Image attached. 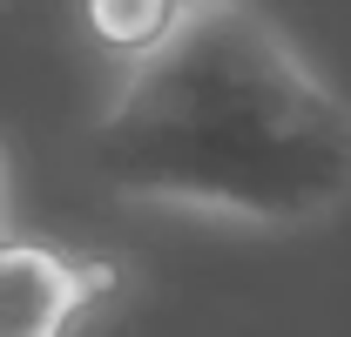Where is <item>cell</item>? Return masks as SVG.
Here are the masks:
<instances>
[{
    "instance_id": "277c9868",
    "label": "cell",
    "mask_w": 351,
    "mask_h": 337,
    "mask_svg": "<svg viewBox=\"0 0 351 337\" xmlns=\"http://www.w3.org/2000/svg\"><path fill=\"white\" fill-rule=\"evenodd\" d=\"M14 236V168H7V155H0V243Z\"/></svg>"
},
{
    "instance_id": "3957f363",
    "label": "cell",
    "mask_w": 351,
    "mask_h": 337,
    "mask_svg": "<svg viewBox=\"0 0 351 337\" xmlns=\"http://www.w3.org/2000/svg\"><path fill=\"white\" fill-rule=\"evenodd\" d=\"M82 21H88V34H95V47L122 54L135 68V61H149L182 27V7L176 0H82Z\"/></svg>"
},
{
    "instance_id": "7a4b0ae2",
    "label": "cell",
    "mask_w": 351,
    "mask_h": 337,
    "mask_svg": "<svg viewBox=\"0 0 351 337\" xmlns=\"http://www.w3.org/2000/svg\"><path fill=\"white\" fill-rule=\"evenodd\" d=\"M122 263L7 236L0 243V337H68L101 297H115Z\"/></svg>"
},
{
    "instance_id": "6da1fadb",
    "label": "cell",
    "mask_w": 351,
    "mask_h": 337,
    "mask_svg": "<svg viewBox=\"0 0 351 337\" xmlns=\"http://www.w3.org/2000/svg\"><path fill=\"white\" fill-rule=\"evenodd\" d=\"M88 168L122 203L311 229L351 203V108L270 14L230 0L122 75L88 128Z\"/></svg>"
},
{
    "instance_id": "5b68a950",
    "label": "cell",
    "mask_w": 351,
    "mask_h": 337,
    "mask_svg": "<svg viewBox=\"0 0 351 337\" xmlns=\"http://www.w3.org/2000/svg\"><path fill=\"white\" fill-rule=\"evenodd\" d=\"M182 7V21H196V14H210V7H230V0H176Z\"/></svg>"
}]
</instances>
